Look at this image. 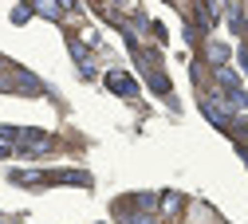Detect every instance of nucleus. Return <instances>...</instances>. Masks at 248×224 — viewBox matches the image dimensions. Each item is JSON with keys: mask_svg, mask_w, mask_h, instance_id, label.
I'll return each instance as SVG.
<instances>
[{"mask_svg": "<svg viewBox=\"0 0 248 224\" xmlns=\"http://www.w3.org/2000/svg\"><path fill=\"white\" fill-rule=\"evenodd\" d=\"M209 55H213V63H217V67H221V63L229 59V47H221V44H213V47H209Z\"/></svg>", "mask_w": 248, "mask_h": 224, "instance_id": "4", "label": "nucleus"}, {"mask_svg": "<svg viewBox=\"0 0 248 224\" xmlns=\"http://www.w3.org/2000/svg\"><path fill=\"white\" fill-rule=\"evenodd\" d=\"M28 16H32V8H28V4L12 8V24H28Z\"/></svg>", "mask_w": 248, "mask_h": 224, "instance_id": "5", "label": "nucleus"}, {"mask_svg": "<svg viewBox=\"0 0 248 224\" xmlns=\"http://www.w3.org/2000/svg\"><path fill=\"white\" fill-rule=\"evenodd\" d=\"M201 110L213 126H229V106L225 103H217V99H201Z\"/></svg>", "mask_w": 248, "mask_h": 224, "instance_id": "2", "label": "nucleus"}, {"mask_svg": "<svg viewBox=\"0 0 248 224\" xmlns=\"http://www.w3.org/2000/svg\"><path fill=\"white\" fill-rule=\"evenodd\" d=\"M107 87H110L114 94H122V99H134V94H138V83H134L126 71H107Z\"/></svg>", "mask_w": 248, "mask_h": 224, "instance_id": "1", "label": "nucleus"}, {"mask_svg": "<svg viewBox=\"0 0 248 224\" xmlns=\"http://www.w3.org/2000/svg\"><path fill=\"white\" fill-rule=\"evenodd\" d=\"M36 12H44V16H59V0H36Z\"/></svg>", "mask_w": 248, "mask_h": 224, "instance_id": "3", "label": "nucleus"}, {"mask_svg": "<svg viewBox=\"0 0 248 224\" xmlns=\"http://www.w3.org/2000/svg\"><path fill=\"white\" fill-rule=\"evenodd\" d=\"M162 205H166V212H173V209L181 205V197H177V193H166V197H162Z\"/></svg>", "mask_w": 248, "mask_h": 224, "instance_id": "6", "label": "nucleus"}, {"mask_svg": "<svg viewBox=\"0 0 248 224\" xmlns=\"http://www.w3.org/2000/svg\"><path fill=\"white\" fill-rule=\"evenodd\" d=\"M122 224H154V220H150V216H134V212H130L126 220H122Z\"/></svg>", "mask_w": 248, "mask_h": 224, "instance_id": "7", "label": "nucleus"}]
</instances>
